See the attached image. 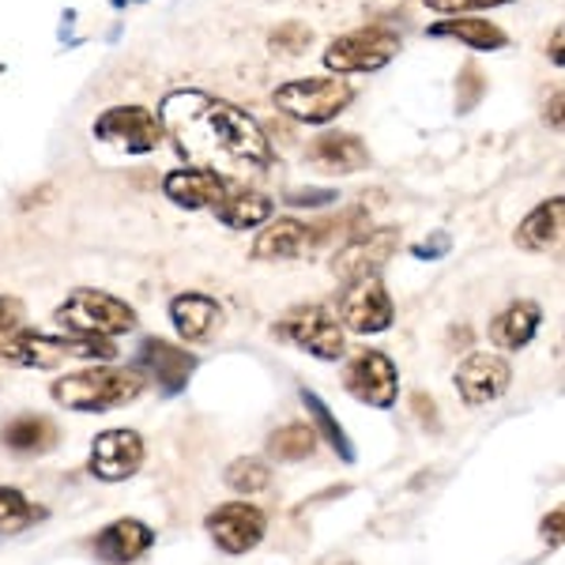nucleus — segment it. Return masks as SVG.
I'll return each mask as SVG.
<instances>
[{
    "instance_id": "obj_1",
    "label": "nucleus",
    "mask_w": 565,
    "mask_h": 565,
    "mask_svg": "<svg viewBox=\"0 0 565 565\" xmlns=\"http://www.w3.org/2000/svg\"><path fill=\"white\" fill-rule=\"evenodd\" d=\"M159 125L196 170H212L226 181L260 178L276 162L260 125L242 106L204 90H170L159 106Z\"/></svg>"
},
{
    "instance_id": "obj_2",
    "label": "nucleus",
    "mask_w": 565,
    "mask_h": 565,
    "mask_svg": "<svg viewBox=\"0 0 565 565\" xmlns=\"http://www.w3.org/2000/svg\"><path fill=\"white\" fill-rule=\"evenodd\" d=\"M65 359H98L109 362L117 359V348L98 335H42L31 328H0V362L26 370H50L61 366Z\"/></svg>"
},
{
    "instance_id": "obj_3",
    "label": "nucleus",
    "mask_w": 565,
    "mask_h": 565,
    "mask_svg": "<svg viewBox=\"0 0 565 565\" xmlns=\"http://www.w3.org/2000/svg\"><path fill=\"white\" fill-rule=\"evenodd\" d=\"M140 392H143V377L136 370L90 366L53 381L50 396L61 407H68V412H109V407H125Z\"/></svg>"
},
{
    "instance_id": "obj_4",
    "label": "nucleus",
    "mask_w": 565,
    "mask_h": 565,
    "mask_svg": "<svg viewBox=\"0 0 565 565\" xmlns=\"http://www.w3.org/2000/svg\"><path fill=\"white\" fill-rule=\"evenodd\" d=\"M53 321H57L61 328H68L72 335H98V340H114V335H125L136 328V309L129 302H121V298L106 295V290L79 287L57 306Z\"/></svg>"
},
{
    "instance_id": "obj_5",
    "label": "nucleus",
    "mask_w": 565,
    "mask_h": 565,
    "mask_svg": "<svg viewBox=\"0 0 565 565\" xmlns=\"http://www.w3.org/2000/svg\"><path fill=\"white\" fill-rule=\"evenodd\" d=\"M279 114L295 117L306 125H328L354 103L351 84H343L340 76H309V79H290L271 95Z\"/></svg>"
},
{
    "instance_id": "obj_6",
    "label": "nucleus",
    "mask_w": 565,
    "mask_h": 565,
    "mask_svg": "<svg viewBox=\"0 0 565 565\" xmlns=\"http://www.w3.org/2000/svg\"><path fill=\"white\" fill-rule=\"evenodd\" d=\"M399 53V34L385 31V26H362L343 39L328 42L324 50V68L335 76H354V72H377L385 68Z\"/></svg>"
},
{
    "instance_id": "obj_7",
    "label": "nucleus",
    "mask_w": 565,
    "mask_h": 565,
    "mask_svg": "<svg viewBox=\"0 0 565 565\" xmlns=\"http://www.w3.org/2000/svg\"><path fill=\"white\" fill-rule=\"evenodd\" d=\"M276 335L290 340L295 348H302L309 354L324 362H340L343 359V328L332 317V309L324 306H298L276 324Z\"/></svg>"
},
{
    "instance_id": "obj_8",
    "label": "nucleus",
    "mask_w": 565,
    "mask_h": 565,
    "mask_svg": "<svg viewBox=\"0 0 565 565\" xmlns=\"http://www.w3.org/2000/svg\"><path fill=\"white\" fill-rule=\"evenodd\" d=\"M95 140L114 143V148H121L129 154H148L159 148L162 125H159V117L143 106H109L95 121Z\"/></svg>"
},
{
    "instance_id": "obj_9",
    "label": "nucleus",
    "mask_w": 565,
    "mask_h": 565,
    "mask_svg": "<svg viewBox=\"0 0 565 565\" xmlns=\"http://www.w3.org/2000/svg\"><path fill=\"white\" fill-rule=\"evenodd\" d=\"M399 249V231L396 226H377V231H362L343 245L332 257V276L343 282L377 276L381 268L392 260V253Z\"/></svg>"
},
{
    "instance_id": "obj_10",
    "label": "nucleus",
    "mask_w": 565,
    "mask_h": 565,
    "mask_svg": "<svg viewBox=\"0 0 565 565\" xmlns=\"http://www.w3.org/2000/svg\"><path fill=\"white\" fill-rule=\"evenodd\" d=\"M343 385L354 399L370 407H392L396 404V392H399V377L396 366H392L388 354L381 351H359L343 370Z\"/></svg>"
},
{
    "instance_id": "obj_11",
    "label": "nucleus",
    "mask_w": 565,
    "mask_h": 565,
    "mask_svg": "<svg viewBox=\"0 0 565 565\" xmlns=\"http://www.w3.org/2000/svg\"><path fill=\"white\" fill-rule=\"evenodd\" d=\"M204 524H207V532H212L218 551L245 554L264 540L268 516H264L257 505H249V501H231V505H218L215 513H207Z\"/></svg>"
},
{
    "instance_id": "obj_12",
    "label": "nucleus",
    "mask_w": 565,
    "mask_h": 565,
    "mask_svg": "<svg viewBox=\"0 0 565 565\" xmlns=\"http://www.w3.org/2000/svg\"><path fill=\"white\" fill-rule=\"evenodd\" d=\"M143 468V437L136 430H106L90 445V476L125 482Z\"/></svg>"
},
{
    "instance_id": "obj_13",
    "label": "nucleus",
    "mask_w": 565,
    "mask_h": 565,
    "mask_svg": "<svg viewBox=\"0 0 565 565\" xmlns=\"http://www.w3.org/2000/svg\"><path fill=\"white\" fill-rule=\"evenodd\" d=\"M340 317L351 332L366 335V332H385L392 324V317H396V309H392L385 282L377 276H366V279H354L348 287V295H343V302H340Z\"/></svg>"
},
{
    "instance_id": "obj_14",
    "label": "nucleus",
    "mask_w": 565,
    "mask_h": 565,
    "mask_svg": "<svg viewBox=\"0 0 565 565\" xmlns=\"http://www.w3.org/2000/svg\"><path fill=\"white\" fill-rule=\"evenodd\" d=\"M457 392L463 399H468L471 407H482L490 404V399L505 396L509 392V381H513V370H509V362L501 359V354H468V359L457 366Z\"/></svg>"
},
{
    "instance_id": "obj_15",
    "label": "nucleus",
    "mask_w": 565,
    "mask_h": 565,
    "mask_svg": "<svg viewBox=\"0 0 565 565\" xmlns=\"http://www.w3.org/2000/svg\"><path fill=\"white\" fill-rule=\"evenodd\" d=\"M136 354H140V359H136V366H140L143 373H151L167 396H178V392L189 385V377L196 373L193 354L174 348V343H167V340H154V335H151V340H143Z\"/></svg>"
},
{
    "instance_id": "obj_16",
    "label": "nucleus",
    "mask_w": 565,
    "mask_h": 565,
    "mask_svg": "<svg viewBox=\"0 0 565 565\" xmlns=\"http://www.w3.org/2000/svg\"><path fill=\"white\" fill-rule=\"evenodd\" d=\"M231 181L212 174V170H174V174H167L162 181V193L174 200L178 207H185V212H200V207H215L223 204V196L231 193Z\"/></svg>"
},
{
    "instance_id": "obj_17",
    "label": "nucleus",
    "mask_w": 565,
    "mask_h": 565,
    "mask_svg": "<svg viewBox=\"0 0 565 565\" xmlns=\"http://www.w3.org/2000/svg\"><path fill=\"white\" fill-rule=\"evenodd\" d=\"M313 245H321L317 238V226L302 223V218H276L257 234L253 242V257L257 260H290V257H302Z\"/></svg>"
},
{
    "instance_id": "obj_18",
    "label": "nucleus",
    "mask_w": 565,
    "mask_h": 565,
    "mask_svg": "<svg viewBox=\"0 0 565 565\" xmlns=\"http://www.w3.org/2000/svg\"><path fill=\"white\" fill-rule=\"evenodd\" d=\"M154 543V532L143 521H132V516H125V521H114L109 527H103L95 540V554L103 558L106 565H129L136 558H143V554L151 551Z\"/></svg>"
},
{
    "instance_id": "obj_19",
    "label": "nucleus",
    "mask_w": 565,
    "mask_h": 565,
    "mask_svg": "<svg viewBox=\"0 0 565 565\" xmlns=\"http://www.w3.org/2000/svg\"><path fill=\"white\" fill-rule=\"evenodd\" d=\"M562 234H565V200L551 196L535 212L524 215V223L516 226V245L527 253H546L554 245H562Z\"/></svg>"
},
{
    "instance_id": "obj_20",
    "label": "nucleus",
    "mask_w": 565,
    "mask_h": 565,
    "mask_svg": "<svg viewBox=\"0 0 565 565\" xmlns=\"http://www.w3.org/2000/svg\"><path fill=\"white\" fill-rule=\"evenodd\" d=\"M170 321H174V328L181 332V340L200 343V340H212V332L218 328V321H223V309H218L215 298L189 290V295H178L174 302H170Z\"/></svg>"
},
{
    "instance_id": "obj_21",
    "label": "nucleus",
    "mask_w": 565,
    "mask_h": 565,
    "mask_svg": "<svg viewBox=\"0 0 565 565\" xmlns=\"http://www.w3.org/2000/svg\"><path fill=\"white\" fill-rule=\"evenodd\" d=\"M540 324H543V309L535 302H527V298L524 302H509L494 321H490V340H494V348L501 351H521L535 340Z\"/></svg>"
},
{
    "instance_id": "obj_22",
    "label": "nucleus",
    "mask_w": 565,
    "mask_h": 565,
    "mask_svg": "<svg viewBox=\"0 0 565 565\" xmlns=\"http://www.w3.org/2000/svg\"><path fill=\"white\" fill-rule=\"evenodd\" d=\"M309 162L332 174H351V170H366L370 167V151L359 136L351 132H324L313 140L309 148Z\"/></svg>"
},
{
    "instance_id": "obj_23",
    "label": "nucleus",
    "mask_w": 565,
    "mask_h": 565,
    "mask_svg": "<svg viewBox=\"0 0 565 565\" xmlns=\"http://www.w3.org/2000/svg\"><path fill=\"white\" fill-rule=\"evenodd\" d=\"M276 212L268 196L257 193V189H231L223 196V204H215V218L226 223L231 231H253V226H264Z\"/></svg>"
},
{
    "instance_id": "obj_24",
    "label": "nucleus",
    "mask_w": 565,
    "mask_h": 565,
    "mask_svg": "<svg viewBox=\"0 0 565 565\" xmlns=\"http://www.w3.org/2000/svg\"><path fill=\"white\" fill-rule=\"evenodd\" d=\"M430 39H457L471 50H501L509 42V34L498 23L487 20H468V15H449L441 23H430Z\"/></svg>"
},
{
    "instance_id": "obj_25",
    "label": "nucleus",
    "mask_w": 565,
    "mask_h": 565,
    "mask_svg": "<svg viewBox=\"0 0 565 565\" xmlns=\"http://www.w3.org/2000/svg\"><path fill=\"white\" fill-rule=\"evenodd\" d=\"M313 449H317V430L306 423L279 426V430L268 437V457L282 463H298V460L313 457Z\"/></svg>"
},
{
    "instance_id": "obj_26",
    "label": "nucleus",
    "mask_w": 565,
    "mask_h": 565,
    "mask_svg": "<svg viewBox=\"0 0 565 565\" xmlns=\"http://www.w3.org/2000/svg\"><path fill=\"white\" fill-rule=\"evenodd\" d=\"M53 441H57V430H53V423H45L39 415H23L4 426V445L12 452H42V449H50Z\"/></svg>"
},
{
    "instance_id": "obj_27",
    "label": "nucleus",
    "mask_w": 565,
    "mask_h": 565,
    "mask_svg": "<svg viewBox=\"0 0 565 565\" xmlns=\"http://www.w3.org/2000/svg\"><path fill=\"white\" fill-rule=\"evenodd\" d=\"M302 404L309 407V418H313V426L317 430L324 434V441L332 445L335 449V457L340 460H354V449H351V437H348V430H343L340 423H335V415L328 412V404L321 396H317V392H309V388H302Z\"/></svg>"
},
{
    "instance_id": "obj_28",
    "label": "nucleus",
    "mask_w": 565,
    "mask_h": 565,
    "mask_svg": "<svg viewBox=\"0 0 565 565\" xmlns=\"http://www.w3.org/2000/svg\"><path fill=\"white\" fill-rule=\"evenodd\" d=\"M223 482L234 490V494H260V490L271 482V471H268V463L257 457H238L231 468H226Z\"/></svg>"
},
{
    "instance_id": "obj_29",
    "label": "nucleus",
    "mask_w": 565,
    "mask_h": 565,
    "mask_svg": "<svg viewBox=\"0 0 565 565\" xmlns=\"http://www.w3.org/2000/svg\"><path fill=\"white\" fill-rule=\"evenodd\" d=\"M42 516V509H34L20 490L12 487H0V535L8 532H20V527L34 524Z\"/></svg>"
},
{
    "instance_id": "obj_30",
    "label": "nucleus",
    "mask_w": 565,
    "mask_h": 565,
    "mask_svg": "<svg viewBox=\"0 0 565 565\" xmlns=\"http://www.w3.org/2000/svg\"><path fill=\"white\" fill-rule=\"evenodd\" d=\"M313 42V31L306 23H279V31H271V53H282V57H302Z\"/></svg>"
},
{
    "instance_id": "obj_31",
    "label": "nucleus",
    "mask_w": 565,
    "mask_h": 565,
    "mask_svg": "<svg viewBox=\"0 0 565 565\" xmlns=\"http://www.w3.org/2000/svg\"><path fill=\"white\" fill-rule=\"evenodd\" d=\"M482 95H487V76H482V68L476 61H468V65L460 68V79H457V109L460 114H468V109H476L482 103Z\"/></svg>"
},
{
    "instance_id": "obj_32",
    "label": "nucleus",
    "mask_w": 565,
    "mask_h": 565,
    "mask_svg": "<svg viewBox=\"0 0 565 565\" xmlns=\"http://www.w3.org/2000/svg\"><path fill=\"white\" fill-rule=\"evenodd\" d=\"M335 200H340L335 189H295V193H287L290 207H328Z\"/></svg>"
},
{
    "instance_id": "obj_33",
    "label": "nucleus",
    "mask_w": 565,
    "mask_h": 565,
    "mask_svg": "<svg viewBox=\"0 0 565 565\" xmlns=\"http://www.w3.org/2000/svg\"><path fill=\"white\" fill-rule=\"evenodd\" d=\"M498 4H513V0H426V8L445 12V15H460V12H471V8H498Z\"/></svg>"
},
{
    "instance_id": "obj_34",
    "label": "nucleus",
    "mask_w": 565,
    "mask_h": 565,
    "mask_svg": "<svg viewBox=\"0 0 565 565\" xmlns=\"http://www.w3.org/2000/svg\"><path fill=\"white\" fill-rule=\"evenodd\" d=\"M449 245H452L449 234H437L434 242H418L412 253H415L418 260H437V257H445V253H449Z\"/></svg>"
},
{
    "instance_id": "obj_35",
    "label": "nucleus",
    "mask_w": 565,
    "mask_h": 565,
    "mask_svg": "<svg viewBox=\"0 0 565 565\" xmlns=\"http://www.w3.org/2000/svg\"><path fill=\"white\" fill-rule=\"evenodd\" d=\"M20 302L15 298H0V328H15L20 324Z\"/></svg>"
},
{
    "instance_id": "obj_36",
    "label": "nucleus",
    "mask_w": 565,
    "mask_h": 565,
    "mask_svg": "<svg viewBox=\"0 0 565 565\" xmlns=\"http://www.w3.org/2000/svg\"><path fill=\"white\" fill-rule=\"evenodd\" d=\"M562 521H565V513H562V509H554V513L543 521V535H546V543H554V546L562 543Z\"/></svg>"
},
{
    "instance_id": "obj_37",
    "label": "nucleus",
    "mask_w": 565,
    "mask_h": 565,
    "mask_svg": "<svg viewBox=\"0 0 565 565\" xmlns=\"http://www.w3.org/2000/svg\"><path fill=\"white\" fill-rule=\"evenodd\" d=\"M546 125H551V129H562V90H554L551 106H546Z\"/></svg>"
},
{
    "instance_id": "obj_38",
    "label": "nucleus",
    "mask_w": 565,
    "mask_h": 565,
    "mask_svg": "<svg viewBox=\"0 0 565 565\" xmlns=\"http://www.w3.org/2000/svg\"><path fill=\"white\" fill-rule=\"evenodd\" d=\"M415 412L423 415V418H434V404H426L423 392H418V396H415Z\"/></svg>"
},
{
    "instance_id": "obj_39",
    "label": "nucleus",
    "mask_w": 565,
    "mask_h": 565,
    "mask_svg": "<svg viewBox=\"0 0 565 565\" xmlns=\"http://www.w3.org/2000/svg\"><path fill=\"white\" fill-rule=\"evenodd\" d=\"M551 61L562 65V31H554V42H551Z\"/></svg>"
},
{
    "instance_id": "obj_40",
    "label": "nucleus",
    "mask_w": 565,
    "mask_h": 565,
    "mask_svg": "<svg viewBox=\"0 0 565 565\" xmlns=\"http://www.w3.org/2000/svg\"><path fill=\"white\" fill-rule=\"evenodd\" d=\"M348 565H351V562H348Z\"/></svg>"
}]
</instances>
